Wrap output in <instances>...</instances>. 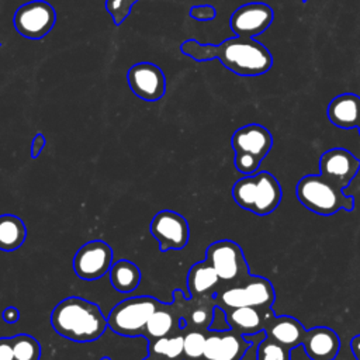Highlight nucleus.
I'll use <instances>...</instances> for the list:
<instances>
[{"instance_id": "1", "label": "nucleus", "mask_w": 360, "mask_h": 360, "mask_svg": "<svg viewBox=\"0 0 360 360\" xmlns=\"http://www.w3.org/2000/svg\"><path fill=\"white\" fill-rule=\"evenodd\" d=\"M180 51L197 62L218 59L228 70L239 76H260L273 66L271 52L255 38L232 37L218 45L187 39Z\"/></svg>"}, {"instance_id": "2", "label": "nucleus", "mask_w": 360, "mask_h": 360, "mask_svg": "<svg viewBox=\"0 0 360 360\" xmlns=\"http://www.w3.org/2000/svg\"><path fill=\"white\" fill-rule=\"evenodd\" d=\"M51 325L59 336L73 342L97 340L108 328L101 308L80 297L59 301L51 312Z\"/></svg>"}, {"instance_id": "3", "label": "nucleus", "mask_w": 360, "mask_h": 360, "mask_svg": "<svg viewBox=\"0 0 360 360\" xmlns=\"http://www.w3.org/2000/svg\"><path fill=\"white\" fill-rule=\"evenodd\" d=\"M232 197L240 208L256 215H267L278 207L283 191L271 173L259 172L235 181Z\"/></svg>"}, {"instance_id": "4", "label": "nucleus", "mask_w": 360, "mask_h": 360, "mask_svg": "<svg viewBox=\"0 0 360 360\" xmlns=\"http://www.w3.org/2000/svg\"><path fill=\"white\" fill-rule=\"evenodd\" d=\"M297 198L309 211L319 215H333L339 211H352L354 198L342 188L325 180L321 174H307L297 183Z\"/></svg>"}, {"instance_id": "5", "label": "nucleus", "mask_w": 360, "mask_h": 360, "mask_svg": "<svg viewBox=\"0 0 360 360\" xmlns=\"http://www.w3.org/2000/svg\"><path fill=\"white\" fill-rule=\"evenodd\" d=\"M276 301L273 284L262 276H249L236 284L221 285L215 292V304L224 311L239 307L271 308Z\"/></svg>"}, {"instance_id": "6", "label": "nucleus", "mask_w": 360, "mask_h": 360, "mask_svg": "<svg viewBox=\"0 0 360 360\" xmlns=\"http://www.w3.org/2000/svg\"><path fill=\"white\" fill-rule=\"evenodd\" d=\"M159 301L150 295H136L118 302L107 316L108 328L121 336H143L146 322L159 307Z\"/></svg>"}, {"instance_id": "7", "label": "nucleus", "mask_w": 360, "mask_h": 360, "mask_svg": "<svg viewBox=\"0 0 360 360\" xmlns=\"http://www.w3.org/2000/svg\"><path fill=\"white\" fill-rule=\"evenodd\" d=\"M205 260L225 284H236L250 276L243 250L231 239L212 242L205 250Z\"/></svg>"}, {"instance_id": "8", "label": "nucleus", "mask_w": 360, "mask_h": 360, "mask_svg": "<svg viewBox=\"0 0 360 360\" xmlns=\"http://www.w3.org/2000/svg\"><path fill=\"white\" fill-rule=\"evenodd\" d=\"M56 22L55 8L44 0H31L17 8L13 17L14 28L25 38H44Z\"/></svg>"}, {"instance_id": "9", "label": "nucleus", "mask_w": 360, "mask_h": 360, "mask_svg": "<svg viewBox=\"0 0 360 360\" xmlns=\"http://www.w3.org/2000/svg\"><path fill=\"white\" fill-rule=\"evenodd\" d=\"M112 249L100 239L82 245L73 256V270L82 280L93 281L105 276L112 266Z\"/></svg>"}, {"instance_id": "10", "label": "nucleus", "mask_w": 360, "mask_h": 360, "mask_svg": "<svg viewBox=\"0 0 360 360\" xmlns=\"http://www.w3.org/2000/svg\"><path fill=\"white\" fill-rule=\"evenodd\" d=\"M149 232L158 240L162 252L183 249L188 243L190 238L187 219L172 210H162L156 212L149 224Z\"/></svg>"}, {"instance_id": "11", "label": "nucleus", "mask_w": 360, "mask_h": 360, "mask_svg": "<svg viewBox=\"0 0 360 360\" xmlns=\"http://www.w3.org/2000/svg\"><path fill=\"white\" fill-rule=\"evenodd\" d=\"M360 170V160L345 148H332L319 158L321 176L339 188H345Z\"/></svg>"}, {"instance_id": "12", "label": "nucleus", "mask_w": 360, "mask_h": 360, "mask_svg": "<svg viewBox=\"0 0 360 360\" xmlns=\"http://www.w3.org/2000/svg\"><path fill=\"white\" fill-rule=\"evenodd\" d=\"M274 11L273 8L260 1H252L238 7L229 20L231 30L238 37L255 38L263 34L273 22Z\"/></svg>"}, {"instance_id": "13", "label": "nucleus", "mask_w": 360, "mask_h": 360, "mask_svg": "<svg viewBox=\"0 0 360 360\" xmlns=\"http://www.w3.org/2000/svg\"><path fill=\"white\" fill-rule=\"evenodd\" d=\"M250 346V340L231 328L208 329L202 360H242Z\"/></svg>"}, {"instance_id": "14", "label": "nucleus", "mask_w": 360, "mask_h": 360, "mask_svg": "<svg viewBox=\"0 0 360 360\" xmlns=\"http://www.w3.org/2000/svg\"><path fill=\"white\" fill-rule=\"evenodd\" d=\"M128 84L135 96L145 101H156L166 93V76L150 62H139L127 72Z\"/></svg>"}, {"instance_id": "15", "label": "nucleus", "mask_w": 360, "mask_h": 360, "mask_svg": "<svg viewBox=\"0 0 360 360\" xmlns=\"http://www.w3.org/2000/svg\"><path fill=\"white\" fill-rule=\"evenodd\" d=\"M235 153H248L263 160L273 146V135L260 124H248L238 128L231 139Z\"/></svg>"}, {"instance_id": "16", "label": "nucleus", "mask_w": 360, "mask_h": 360, "mask_svg": "<svg viewBox=\"0 0 360 360\" xmlns=\"http://www.w3.org/2000/svg\"><path fill=\"white\" fill-rule=\"evenodd\" d=\"M228 326L243 335H256L264 330L267 322L274 316L271 308H257V307H239L225 311Z\"/></svg>"}, {"instance_id": "17", "label": "nucleus", "mask_w": 360, "mask_h": 360, "mask_svg": "<svg viewBox=\"0 0 360 360\" xmlns=\"http://www.w3.org/2000/svg\"><path fill=\"white\" fill-rule=\"evenodd\" d=\"M302 347L311 360H335L340 350V338L328 326L307 329Z\"/></svg>"}, {"instance_id": "18", "label": "nucleus", "mask_w": 360, "mask_h": 360, "mask_svg": "<svg viewBox=\"0 0 360 360\" xmlns=\"http://www.w3.org/2000/svg\"><path fill=\"white\" fill-rule=\"evenodd\" d=\"M180 330H183L181 312L179 302L174 300L172 304H159V307L146 322L143 336L148 340H153Z\"/></svg>"}, {"instance_id": "19", "label": "nucleus", "mask_w": 360, "mask_h": 360, "mask_svg": "<svg viewBox=\"0 0 360 360\" xmlns=\"http://www.w3.org/2000/svg\"><path fill=\"white\" fill-rule=\"evenodd\" d=\"M266 338L280 343L287 349H295L302 346L304 336L307 329L304 325L294 316L290 315H274L264 328Z\"/></svg>"}, {"instance_id": "20", "label": "nucleus", "mask_w": 360, "mask_h": 360, "mask_svg": "<svg viewBox=\"0 0 360 360\" xmlns=\"http://www.w3.org/2000/svg\"><path fill=\"white\" fill-rule=\"evenodd\" d=\"M329 121L342 129L357 128L360 122V96L343 93L333 97L328 105Z\"/></svg>"}, {"instance_id": "21", "label": "nucleus", "mask_w": 360, "mask_h": 360, "mask_svg": "<svg viewBox=\"0 0 360 360\" xmlns=\"http://www.w3.org/2000/svg\"><path fill=\"white\" fill-rule=\"evenodd\" d=\"M221 280L212 266L204 259L193 264L187 274V287L190 298H201L208 295H215L221 288Z\"/></svg>"}, {"instance_id": "22", "label": "nucleus", "mask_w": 360, "mask_h": 360, "mask_svg": "<svg viewBox=\"0 0 360 360\" xmlns=\"http://www.w3.org/2000/svg\"><path fill=\"white\" fill-rule=\"evenodd\" d=\"M27 228L22 219L13 214L0 215V250L13 252L22 246Z\"/></svg>"}, {"instance_id": "23", "label": "nucleus", "mask_w": 360, "mask_h": 360, "mask_svg": "<svg viewBox=\"0 0 360 360\" xmlns=\"http://www.w3.org/2000/svg\"><path fill=\"white\" fill-rule=\"evenodd\" d=\"M108 274L111 285L120 292H132L136 290L142 277L139 267L127 259L112 263Z\"/></svg>"}, {"instance_id": "24", "label": "nucleus", "mask_w": 360, "mask_h": 360, "mask_svg": "<svg viewBox=\"0 0 360 360\" xmlns=\"http://www.w3.org/2000/svg\"><path fill=\"white\" fill-rule=\"evenodd\" d=\"M183 343H184V329L180 332L172 333L169 336L149 340L148 352H149V356H155L163 360H184Z\"/></svg>"}, {"instance_id": "25", "label": "nucleus", "mask_w": 360, "mask_h": 360, "mask_svg": "<svg viewBox=\"0 0 360 360\" xmlns=\"http://www.w3.org/2000/svg\"><path fill=\"white\" fill-rule=\"evenodd\" d=\"M14 360H39L41 345L39 342L27 333H18L11 338Z\"/></svg>"}, {"instance_id": "26", "label": "nucleus", "mask_w": 360, "mask_h": 360, "mask_svg": "<svg viewBox=\"0 0 360 360\" xmlns=\"http://www.w3.org/2000/svg\"><path fill=\"white\" fill-rule=\"evenodd\" d=\"M207 330L184 328V343H183L184 360H202Z\"/></svg>"}, {"instance_id": "27", "label": "nucleus", "mask_w": 360, "mask_h": 360, "mask_svg": "<svg viewBox=\"0 0 360 360\" xmlns=\"http://www.w3.org/2000/svg\"><path fill=\"white\" fill-rule=\"evenodd\" d=\"M256 360H291L290 349L269 338H264L257 346Z\"/></svg>"}, {"instance_id": "28", "label": "nucleus", "mask_w": 360, "mask_h": 360, "mask_svg": "<svg viewBox=\"0 0 360 360\" xmlns=\"http://www.w3.org/2000/svg\"><path fill=\"white\" fill-rule=\"evenodd\" d=\"M138 0H105V10L115 25H121Z\"/></svg>"}, {"instance_id": "29", "label": "nucleus", "mask_w": 360, "mask_h": 360, "mask_svg": "<svg viewBox=\"0 0 360 360\" xmlns=\"http://www.w3.org/2000/svg\"><path fill=\"white\" fill-rule=\"evenodd\" d=\"M260 163H262L260 159H257L252 155H248V153H235V158H233V165H235L236 170L246 176L255 174L257 172Z\"/></svg>"}, {"instance_id": "30", "label": "nucleus", "mask_w": 360, "mask_h": 360, "mask_svg": "<svg viewBox=\"0 0 360 360\" xmlns=\"http://www.w3.org/2000/svg\"><path fill=\"white\" fill-rule=\"evenodd\" d=\"M190 17L197 21H211L217 17V10L211 4L193 6L190 8Z\"/></svg>"}, {"instance_id": "31", "label": "nucleus", "mask_w": 360, "mask_h": 360, "mask_svg": "<svg viewBox=\"0 0 360 360\" xmlns=\"http://www.w3.org/2000/svg\"><path fill=\"white\" fill-rule=\"evenodd\" d=\"M0 360H14L11 338H0Z\"/></svg>"}, {"instance_id": "32", "label": "nucleus", "mask_w": 360, "mask_h": 360, "mask_svg": "<svg viewBox=\"0 0 360 360\" xmlns=\"http://www.w3.org/2000/svg\"><path fill=\"white\" fill-rule=\"evenodd\" d=\"M45 143H46L45 136H44L41 132H38V134L34 136L32 142H31V158H32V159H37V158L41 155V152H42L44 148H45Z\"/></svg>"}, {"instance_id": "33", "label": "nucleus", "mask_w": 360, "mask_h": 360, "mask_svg": "<svg viewBox=\"0 0 360 360\" xmlns=\"http://www.w3.org/2000/svg\"><path fill=\"white\" fill-rule=\"evenodd\" d=\"M4 322L7 323H15L20 319V311L15 307H7L1 314Z\"/></svg>"}, {"instance_id": "34", "label": "nucleus", "mask_w": 360, "mask_h": 360, "mask_svg": "<svg viewBox=\"0 0 360 360\" xmlns=\"http://www.w3.org/2000/svg\"><path fill=\"white\" fill-rule=\"evenodd\" d=\"M350 349L353 352V356L356 360H360V335H356L350 340Z\"/></svg>"}, {"instance_id": "35", "label": "nucleus", "mask_w": 360, "mask_h": 360, "mask_svg": "<svg viewBox=\"0 0 360 360\" xmlns=\"http://www.w3.org/2000/svg\"><path fill=\"white\" fill-rule=\"evenodd\" d=\"M143 360H163V359H159V357H155V356H148Z\"/></svg>"}, {"instance_id": "36", "label": "nucleus", "mask_w": 360, "mask_h": 360, "mask_svg": "<svg viewBox=\"0 0 360 360\" xmlns=\"http://www.w3.org/2000/svg\"><path fill=\"white\" fill-rule=\"evenodd\" d=\"M357 131H359V134H360V122H359V125H357Z\"/></svg>"}, {"instance_id": "37", "label": "nucleus", "mask_w": 360, "mask_h": 360, "mask_svg": "<svg viewBox=\"0 0 360 360\" xmlns=\"http://www.w3.org/2000/svg\"><path fill=\"white\" fill-rule=\"evenodd\" d=\"M101 360H110V359H107V357H103V359H101Z\"/></svg>"}, {"instance_id": "38", "label": "nucleus", "mask_w": 360, "mask_h": 360, "mask_svg": "<svg viewBox=\"0 0 360 360\" xmlns=\"http://www.w3.org/2000/svg\"><path fill=\"white\" fill-rule=\"evenodd\" d=\"M301 1H304V3H305V1H308V0H301Z\"/></svg>"}]
</instances>
